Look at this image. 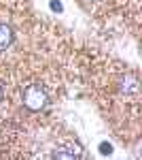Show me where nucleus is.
<instances>
[{"label": "nucleus", "mask_w": 142, "mask_h": 160, "mask_svg": "<svg viewBox=\"0 0 142 160\" xmlns=\"http://www.w3.org/2000/svg\"><path fill=\"white\" fill-rule=\"evenodd\" d=\"M2 100H4V88H2V83H0V105H2Z\"/></svg>", "instance_id": "6"}, {"label": "nucleus", "mask_w": 142, "mask_h": 160, "mask_svg": "<svg viewBox=\"0 0 142 160\" xmlns=\"http://www.w3.org/2000/svg\"><path fill=\"white\" fill-rule=\"evenodd\" d=\"M100 152H102V154H110V152H112V148H110L108 143H102V145H100Z\"/></svg>", "instance_id": "4"}, {"label": "nucleus", "mask_w": 142, "mask_h": 160, "mask_svg": "<svg viewBox=\"0 0 142 160\" xmlns=\"http://www.w3.org/2000/svg\"><path fill=\"white\" fill-rule=\"evenodd\" d=\"M47 102H49V94H47V90H45V86L32 81V83L21 88V105L28 111H32V113L43 111L47 107Z\"/></svg>", "instance_id": "1"}, {"label": "nucleus", "mask_w": 142, "mask_h": 160, "mask_svg": "<svg viewBox=\"0 0 142 160\" xmlns=\"http://www.w3.org/2000/svg\"><path fill=\"white\" fill-rule=\"evenodd\" d=\"M53 156H55V158H81L83 152H81V148H79L76 143H68V145L57 148L53 152Z\"/></svg>", "instance_id": "2"}, {"label": "nucleus", "mask_w": 142, "mask_h": 160, "mask_svg": "<svg viewBox=\"0 0 142 160\" xmlns=\"http://www.w3.org/2000/svg\"><path fill=\"white\" fill-rule=\"evenodd\" d=\"M15 41V32H13L11 26L0 24V51H7Z\"/></svg>", "instance_id": "3"}, {"label": "nucleus", "mask_w": 142, "mask_h": 160, "mask_svg": "<svg viewBox=\"0 0 142 160\" xmlns=\"http://www.w3.org/2000/svg\"><path fill=\"white\" fill-rule=\"evenodd\" d=\"M87 2H95V0H87Z\"/></svg>", "instance_id": "7"}, {"label": "nucleus", "mask_w": 142, "mask_h": 160, "mask_svg": "<svg viewBox=\"0 0 142 160\" xmlns=\"http://www.w3.org/2000/svg\"><path fill=\"white\" fill-rule=\"evenodd\" d=\"M51 9H53V11H62V4H59V2H55V0H53V2H51Z\"/></svg>", "instance_id": "5"}]
</instances>
